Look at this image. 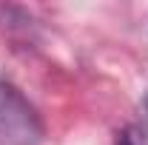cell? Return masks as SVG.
I'll use <instances>...</instances> for the list:
<instances>
[{
  "label": "cell",
  "mask_w": 148,
  "mask_h": 145,
  "mask_svg": "<svg viewBox=\"0 0 148 145\" xmlns=\"http://www.w3.org/2000/svg\"><path fill=\"white\" fill-rule=\"evenodd\" d=\"M117 145H148V137L140 128L128 125V128H123V134L117 137Z\"/></svg>",
  "instance_id": "obj_2"
},
{
  "label": "cell",
  "mask_w": 148,
  "mask_h": 145,
  "mask_svg": "<svg viewBox=\"0 0 148 145\" xmlns=\"http://www.w3.org/2000/svg\"><path fill=\"white\" fill-rule=\"evenodd\" d=\"M43 125L14 85L0 83V145H37Z\"/></svg>",
  "instance_id": "obj_1"
},
{
  "label": "cell",
  "mask_w": 148,
  "mask_h": 145,
  "mask_svg": "<svg viewBox=\"0 0 148 145\" xmlns=\"http://www.w3.org/2000/svg\"><path fill=\"white\" fill-rule=\"evenodd\" d=\"M145 114H148V97H145Z\"/></svg>",
  "instance_id": "obj_3"
}]
</instances>
